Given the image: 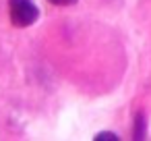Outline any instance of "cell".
Returning <instances> with one entry per match:
<instances>
[{
    "mask_svg": "<svg viewBox=\"0 0 151 141\" xmlns=\"http://www.w3.org/2000/svg\"><path fill=\"white\" fill-rule=\"evenodd\" d=\"M9 15L15 27H29L40 19V9L33 0H9Z\"/></svg>",
    "mask_w": 151,
    "mask_h": 141,
    "instance_id": "6da1fadb",
    "label": "cell"
},
{
    "mask_svg": "<svg viewBox=\"0 0 151 141\" xmlns=\"http://www.w3.org/2000/svg\"><path fill=\"white\" fill-rule=\"evenodd\" d=\"M134 131H132V135H134V139H143L145 137V133H147V122H145V116L143 114H139L137 118H134Z\"/></svg>",
    "mask_w": 151,
    "mask_h": 141,
    "instance_id": "7a4b0ae2",
    "label": "cell"
},
{
    "mask_svg": "<svg viewBox=\"0 0 151 141\" xmlns=\"http://www.w3.org/2000/svg\"><path fill=\"white\" fill-rule=\"evenodd\" d=\"M95 141H118V135L116 133H110V131H101L93 137Z\"/></svg>",
    "mask_w": 151,
    "mask_h": 141,
    "instance_id": "3957f363",
    "label": "cell"
},
{
    "mask_svg": "<svg viewBox=\"0 0 151 141\" xmlns=\"http://www.w3.org/2000/svg\"><path fill=\"white\" fill-rule=\"evenodd\" d=\"M52 4H56V7H68V4H75L77 0H50Z\"/></svg>",
    "mask_w": 151,
    "mask_h": 141,
    "instance_id": "277c9868",
    "label": "cell"
}]
</instances>
